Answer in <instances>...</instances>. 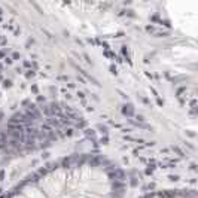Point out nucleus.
Wrapping results in <instances>:
<instances>
[{"mask_svg": "<svg viewBox=\"0 0 198 198\" xmlns=\"http://www.w3.org/2000/svg\"><path fill=\"white\" fill-rule=\"evenodd\" d=\"M122 115L127 118H131L134 115V106L133 104H124L122 107Z\"/></svg>", "mask_w": 198, "mask_h": 198, "instance_id": "obj_1", "label": "nucleus"}, {"mask_svg": "<svg viewBox=\"0 0 198 198\" xmlns=\"http://www.w3.org/2000/svg\"><path fill=\"white\" fill-rule=\"evenodd\" d=\"M125 183L124 182H119V180H113V182L110 183V189L112 191H124L125 189Z\"/></svg>", "mask_w": 198, "mask_h": 198, "instance_id": "obj_2", "label": "nucleus"}, {"mask_svg": "<svg viewBox=\"0 0 198 198\" xmlns=\"http://www.w3.org/2000/svg\"><path fill=\"white\" fill-rule=\"evenodd\" d=\"M83 133H85V135H87L89 140L97 141V137H95V130H92V128H85V130H83Z\"/></svg>", "mask_w": 198, "mask_h": 198, "instance_id": "obj_3", "label": "nucleus"}, {"mask_svg": "<svg viewBox=\"0 0 198 198\" xmlns=\"http://www.w3.org/2000/svg\"><path fill=\"white\" fill-rule=\"evenodd\" d=\"M45 124H48V125H49L51 128H52V127H58V128H60V127H61L60 121H57V118H55V116H51V118H48Z\"/></svg>", "mask_w": 198, "mask_h": 198, "instance_id": "obj_4", "label": "nucleus"}, {"mask_svg": "<svg viewBox=\"0 0 198 198\" xmlns=\"http://www.w3.org/2000/svg\"><path fill=\"white\" fill-rule=\"evenodd\" d=\"M97 130H98L100 133H103L104 135H107V134H109V128H107L106 125H101V124H98V125H97Z\"/></svg>", "mask_w": 198, "mask_h": 198, "instance_id": "obj_5", "label": "nucleus"}, {"mask_svg": "<svg viewBox=\"0 0 198 198\" xmlns=\"http://www.w3.org/2000/svg\"><path fill=\"white\" fill-rule=\"evenodd\" d=\"M130 185H131V188H135V186L139 185V177L131 176V177H130Z\"/></svg>", "mask_w": 198, "mask_h": 198, "instance_id": "obj_6", "label": "nucleus"}, {"mask_svg": "<svg viewBox=\"0 0 198 198\" xmlns=\"http://www.w3.org/2000/svg\"><path fill=\"white\" fill-rule=\"evenodd\" d=\"M73 134H75V130H73V128H66L64 130V135H66V137H72Z\"/></svg>", "mask_w": 198, "mask_h": 198, "instance_id": "obj_7", "label": "nucleus"}, {"mask_svg": "<svg viewBox=\"0 0 198 198\" xmlns=\"http://www.w3.org/2000/svg\"><path fill=\"white\" fill-rule=\"evenodd\" d=\"M34 76H36V72L33 70V69L27 70V73H25V77H27V79H31V77H34Z\"/></svg>", "mask_w": 198, "mask_h": 198, "instance_id": "obj_8", "label": "nucleus"}, {"mask_svg": "<svg viewBox=\"0 0 198 198\" xmlns=\"http://www.w3.org/2000/svg\"><path fill=\"white\" fill-rule=\"evenodd\" d=\"M12 81H10V79H5L3 81V88H12Z\"/></svg>", "mask_w": 198, "mask_h": 198, "instance_id": "obj_9", "label": "nucleus"}, {"mask_svg": "<svg viewBox=\"0 0 198 198\" xmlns=\"http://www.w3.org/2000/svg\"><path fill=\"white\" fill-rule=\"evenodd\" d=\"M179 179L180 177L177 176V174H168V180H170V182H177Z\"/></svg>", "mask_w": 198, "mask_h": 198, "instance_id": "obj_10", "label": "nucleus"}, {"mask_svg": "<svg viewBox=\"0 0 198 198\" xmlns=\"http://www.w3.org/2000/svg\"><path fill=\"white\" fill-rule=\"evenodd\" d=\"M155 36H156V37H167V36H168V31H156Z\"/></svg>", "mask_w": 198, "mask_h": 198, "instance_id": "obj_11", "label": "nucleus"}, {"mask_svg": "<svg viewBox=\"0 0 198 198\" xmlns=\"http://www.w3.org/2000/svg\"><path fill=\"white\" fill-rule=\"evenodd\" d=\"M154 170H155V165H150V164H149L145 173H146V174H148V176H149V174H152V173H154Z\"/></svg>", "mask_w": 198, "mask_h": 198, "instance_id": "obj_12", "label": "nucleus"}, {"mask_svg": "<svg viewBox=\"0 0 198 198\" xmlns=\"http://www.w3.org/2000/svg\"><path fill=\"white\" fill-rule=\"evenodd\" d=\"M135 119H137V124H145V116L143 115H135Z\"/></svg>", "mask_w": 198, "mask_h": 198, "instance_id": "obj_13", "label": "nucleus"}, {"mask_svg": "<svg viewBox=\"0 0 198 198\" xmlns=\"http://www.w3.org/2000/svg\"><path fill=\"white\" fill-rule=\"evenodd\" d=\"M107 143H109V137H107V135L100 139V145H107Z\"/></svg>", "mask_w": 198, "mask_h": 198, "instance_id": "obj_14", "label": "nucleus"}, {"mask_svg": "<svg viewBox=\"0 0 198 198\" xmlns=\"http://www.w3.org/2000/svg\"><path fill=\"white\" fill-rule=\"evenodd\" d=\"M49 158H51V152L45 150L43 154H42V159H49Z\"/></svg>", "mask_w": 198, "mask_h": 198, "instance_id": "obj_15", "label": "nucleus"}, {"mask_svg": "<svg viewBox=\"0 0 198 198\" xmlns=\"http://www.w3.org/2000/svg\"><path fill=\"white\" fill-rule=\"evenodd\" d=\"M173 150H176L177 154H179V156H182V158L185 156V154H183V152H182V150H180V149L177 148V146H173Z\"/></svg>", "mask_w": 198, "mask_h": 198, "instance_id": "obj_16", "label": "nucleus"}, {"mask_svg": "<svg viewBox=\"0 0 198 198\" xmlns=\"http://www.w3.org/2000/svg\"><path fill=\"white\" fill-rule=\"evenodd\" d=\"M83 58L87 60V63H88V64H92V61H91V58H89V55H88V54H83Z\"/></svg>", "mask_w": 198, "mask_h": 198, "instance_id": "obj_17", "label": "nucleus"}, {"mask_svg": "<svg viewBox=\"0 0 198 198\" xmlns=\"http://www.w3.org/2000/svg\"><path fill=\"white\" fill-rule=\"evenodd\" d=\"M146 31H149V33L155 31V27H154V25H146Z\"/></svg>", "mask_w": 198, "mask_h": 198, "instance_id": "obj_18", "label": "nucleus"}, {"mask_svg": "<svg viewBox=\"0 0 198 198\" xmlns=\"http://www.w3.org/2000/svg\"><path fill=\"white\" fill-rule=\"evenodd\" d=\"M110 73H112V75H118V72H116V67L113 66V64L110 66Z\"/></svg>", "mask_w": 198, "mask_h": 198, "instance_id": "obj_19", "label": "nucleus"}, {"mask_svg": "<svg viewBox=\"0 0 198 198\" xmlns=\"http://www.w3.org/2000/svg\"><path fill=\"white\" fill-rule=\"evenodd\" d=\"M77 97L81 98V100H85V92H82V91H77Z\"/></svg>", "mask_w": 198, "mask_h": 198, "instance_id": "obj_20", "label": "nucleus"}, {"mask_svg": "<svg viewBox=\"0 0 198 198\" xmlns=\"http://www.w3.org/2000/svg\"><path fill=\"white\" fill-rule=\"evenodd\" d=\"M155 143H156V141H155V140H152V141H148V143H146L145 146H146V148H149V146H155Z\"/></svg>", "mask_w": 198, "mask_h": 198, "instance_id": "obj_21", "label": "nucleus"}, {"mask_svg": "<svg viewBox=\"0 0 198 198\" xmlns=\"http://www.w3.org/2000/svg\"><path fill=\"white\" fill-rule=\"evenodd\" d=\"M5 180V170H0V182Z\"/></svg>", "mask_w": 198, "mask_h": 198, "instance_id": "obj_22", "label": "nucleus"}, {"mask_svg": "<svg viewBox=\"0 0 198 198\" xmlns=\"http://www.w3.org/2000/svg\"><path fill=\"white\" fill-rule=\"evenodd\" d=\"M18 58H19V54L18 52H14L12 54V60H18Z\"/></svg>", "mask_w": 198, "mask_h": 198, "instance_id": "obj_23", "label": "nucleus"}, {"mask_svg": "<svg viewBox=\"0 0 198 198\" xmlns=\"http://www.w3.org/2000/svg\"><path fill=\"white\" fill-rule=\"evenodd\" d=\"M5 63H6V64H12V58L6 57V58H5Z\"/></svg>", "mask_w": 198, "mask_h": 198, "instance_id": "obj_24", "label": "nucleus"}, {"mask_svg": "<svg viewBox=\"0 0 198 198\" xmlns=\"http://www.w3.org/2000/svg\"><path fill=\"white\" fill-rule=\"evenodd\" d=\"M118 92H119V94H121V97H122V98H125V100H128V95H125V94H124L122 91H119V89H118Z\"/></svg>", "mask_w": 198, "mask_h": 198, "instance_id": "obj_25", "label": "nucleus"}, {"mask_svg": "<svg viewBox=\"0 0 198 198\" xmlns=\"http://www.w3.org/2000/svg\"><path fill=\"white\" fill-rule=\"evenodd\" d=\"M77 82H81V83H87V81H85L83 77H81V76H77Z\"/></svg>", "mask_w": 198, "mask_h": 198, "instance_id": "obj_26", "label": "nucleus"}, {"mask_svg": "<svg viewBox=\"0 0 198 198\" xmlns=\"http://www.w3.org/2000/svg\"><path fill=\"white\" fill-rule=\"evenodd\" d=\"M185 134H188L189 137H195V133H191L189 130H188V131H185Z\"/></svg>", "mask_w": 198, "mask_h": 198, "instance_id": "obj_27", "label": "nucleus"}, {"mask_svg": "<svg viewBox=\"0 0 198 198\" xmlns=\"http://www.w3.org/2000/svg\"><path fill=\"white\" fill-rule=\"evenodd\" d=\"M24 67H30V69H31V63H30V61H24Z\"/></svg>", "mask_w": 198, "mask_h": 198, "instance_id": "obj_28", "label": "nucleus"}, {"mask_svg": "<svg viewBox=\"0 0 198 198\" xmlns=\"http://www.w3.org/2000/svg\"><path fill=\"white\" fill-rule=\"evenodd\" d=\"M91 97H92V100H95V101H100V98L97 97V94H91Z\"/></svg>", "mask_w": 198, "mask_h": 198, "instance_id": "obj_29", "label": "nucleus"}, {"mask_svg": "<svg viewBox=\"0 0 198 198\" xmlns=\"http://www.w3.org/2000/svg\"><path fill=\"white\" fill-rule=\"evenodd\" d=\"M31 91L34 94H37V87H36V85H33V87H31Z\"/></svg>", "mask_w": 198, "mask_h": 198, "instance_id": "obj_30", "label": "nucleus"}, {"mask_svg": "<svg viewBox=\"0 0 198 198\" xmlns=\"http://www.w3.org/2000/svg\"><path fill=\"white\" fill-rule=\"evenodd\" d=\"M191 170H194V171L197 170V164H195V162H192V164H191Z\"/></svg>", "mask_w": 198, "mask_h": 198, "instance_id": "obj_31", "label": "nucleus"}, {"mask_svg": "<svg viewBox=\"0 0 198 198\" xmlns=\"http://www.w3.org/2000/svg\"><path fill=\"white\" fill-rule=\"evenodd\" d=\"M87 112H94V107L92 106H87Z\"/></svg>", "mask_w": 198, "mask_h": 198, "instance_id": "obj_32", "label": "nucleus"}, {"mask_svg": "<svg viewBox=\"0 0 198 198\" xmlns=\"http://www.w3.org/2000/svg\"><path fill=\"white\" fill-rule=\"evenodd\" d=\"M45 100H46V98L42 97V95H39V97H37V101H45Z\"/></svg>", "mask_w": 198, "mask_h": 198, "instance_id": "obj_33", "label": "nucleus"}, {"mask_svg": "<svg viewBox=\"0 0 198 198\" xmlns=\"http://www.w3.org/2000/svg\"><path fill=\"white\" fill-rule=\"evenodd\" d=\"M122 133H131V128H124Z\"/></svg>", "mask_w": 198, "mask_h": 198, "instance_id": "obj_34", "label": "nucleus"}, {"mask_svg": "<svg viewBox=\"0 0 198 198\" xmlns=\"http://www.w3.org/2000/svg\"><path fill=\"white\" fill-rule=\"evenodd\" d=\"M64 95H66V98H67V100H70V98H72V95H70V94H69V92H66V94H64Z\"/></svg>", "mask_w": 198, "mask_h": 198, "instance_id": "obj_35", "label": "nucleus"}, {"mask_svg": "<svg viewBox=\"0 0 198 198\" xmlns=\"http://www.w3.org/2000/svg\"><path fill=\"white\" fill-rule=\"evenodd\" d=\"M122 162H124V164H128V158L124 156V158H122Z\"/></svg>", "mask_w": 198, "mask_h": 198, "instance_id": "obj_36", "label": "nucleus"}, {"mask_svg": "<svg viewBox=\"0 0 198 198\" xmlns=\"http://www.w3.org/2000/svg\"><path fill=\"white\" fill-rule=\"evenodd\" d=\"M67 87H69V88H75L76 85H75V83H67Z\"/></svg>", "mask_w": 198, "mask_h": 198, "instance_id": "obj_37", "label": "nucleus"}, {"mask_svg": "<svg viewBox=\"0 0 198 198\" xmlns=\"http://www.w3.org/2000/svg\"><path fill=\"white\" fill-rule=\"evenodd\" d=\"M158 104H159V106H162V104H164V101H162L161 98H158Z\"/></svg>", "mask_w": 198, "mask_h": 198, "instance_id": "obj_38", "label": "nucleus"}, {"mask_svg": "<svg viewBox=\"0 0 198 198\" xmlns=\"http://www.w3.org/2000/svg\"><path fill=\"white\" fill-rule=\"evenodd\" d=\"M2 12H3V10H2V9H0V15H2Z\"/></svg>", "mask_w": 198, "mask_h": 198, "instance_id": "obj_39", "label": "nucleus"}]
</instances>
